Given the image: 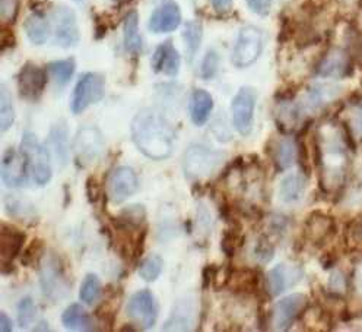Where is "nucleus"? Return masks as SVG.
Wrapping results in <instances>:
<instances>
[{"mask_svg":"<svg viewBox=\"0 0 362 332\" xmlns=\"http://www.w3.org/2000/svg\"><path fill=\"white\" fill-rule=\"evenodd\" d=\"M19 149L22 154H24V157L27 160L30 179H33V182L38 186L47 185L52 181V176H53L52 157H50L49 148L40 144L35 134L27 130L25 134L22 135Z\"/></svg>","mask_w":362,"mask_h":332,"instance_id":"obj_2","label":"nucleus"},{"mask_svg":"<svg viewBox=\"0 0 362 332\" xmlns=\"http://www.w3.org/2000/svg\"><path fill=\"white\" fill-rule=\"evenodd\" d=\"M160 307L151 290H141L134 293L126 306V315L139 329H151L158 319Z\"/></svg>","mask_w":362,"mask_h":332,"instance_id":"obj_8","label":"nucleus"},{"mask_svg":"<svg viewBox=\"0 0 362 332\" xmlns=\"http://www.w3.org/2000/svg\"><path fill=\"white\" fill-rule=\"evenodd\" d=\"M212 6L218 13H225L231 9L233 0H212Z\"/></svg>","mask_w":362,"mask_h":332,"instance_id":"obj_52","label":"nucleus"},{"mask_svg":"<svg viewBox=\"0 0 362 332\" xmlns=\"http://www.w3.org/2000/svg\"><path fill=\"white\" fill-rule=\"evenodd\" d=\"M15 122V108L11 91L6 88L5 84L0 86V129L6 132Z\"/></svg>","mask_w":362,"mask_h":332,"instance_id":"obj_35","label":"nucleus"},{"mask_svg":"<svg viewBox=\"0 0 362 332\" xmlns=\"http://www.w3.org/2000/svg\"><path fill=\"white\" fill-rule=\"evenodd\" d=\"M116 2H122V4H124V2H129V0H116Z\"/></svg>","mask_w":362,"mask_h":332,"instance_id":"obj_58","label":"nucleus"},{"mask_svg":"<svg viewBox=\"0 0 362 332\" xmlns=\"http://www.w3.org/2000/svg\"><path fill=\"white\" fill-rule=\"evenodd\" d=\"M25 240V231L4 223L2 229H0V253H2V261L13 262L16 258H19Z\"/></svg>","mask_w":362,"mask_h":332,"instance_id":"obj_20","label":"nucleus"},{"mask_svg":"<svg viewBox=\"0 0 362 332\" xmlns=\"http://www.w3.org/2000/svg\"><path fill=\"white\" fill-rule=\"evenodd\" d=\"M225 160V154L214 151L205 145H190L183 159V170L189 181L197 182L214 174L218 166Z\"/></svg>","mask_w":362,"mask_h":332,"instance_id":"obj_4","label":"nucleus"},{"mask_svg":"<svg viewBox=\"0 0 362 332\" xmlns=\"http://www.w3.org/2000/svg\"><path fill=\"white\" fill-rule=\"evenodd\" d=\"M146 208L142 204L129 205L119 212L117 217L111 218V226L115 230H141L146 224Z\"/></svg>","mask_w":362,"mask_h":332,"instance_id":"obj_21","label":"nucleus"},{"mask_svg":"<svg viewBox=\"0 0 362 332\" xmlns=\"http://www.w3.org/2000/svg\"><path fill=\"white\" fill-rule=\"evenodd\" d=\"M30 177L24 154L15 148H8L2 159V182L9 188H19L27 183Z\"/></svg>","mask_w":362,"mask_h":332,"instance_id":"obj_14","label":"nucleus"},{"mask_svg":"<svg viewBox=\"0 0 362 332\" xmlns=\"http://www.w3.org/2000/svg\"><path fill=\"white\" fill-rule=\"evenodd\" d=\"M301 275L303 273L300 268H288L286 265L279 263L266 274L264 292L270 297L281 296L286 290V287L298 282Z\"/></svg>","mask_w":362,"mask_h":332,"instance_id":"obj_18","label":"nucleus"},{"mask_svg":"<svg viewBox=\"0 0 362 332\" xmlns=\"http://www.w3.org/2000/svg\"><path fill=\"white\" fill-rule=\"evenodd\" d=\"M13 329L12 319L2 311L0 312V331L2 332H11Z\"/></svg>","mask_w":362,"mask_h":332,"instance_id":"obj_53","label":"nucleus"},{"mask_svg":"<svg viewBox=\"0 0 362 332\" xmlns=\"http://www.w3.org/2000/svg\"><path fill=\"white\" fill-rule=\"evenodd\" d=\"M330 292L334 294V296H337V294H341L345 289H346V278H345V275L342 274V273H334V274H332V277H330Z\"/></svg>","mask_w":362,"mask_h":332,"instance_id":"obj_46","label":"nucleus"},{"mask_svg":"<svg viewBox=\"0 0 362 332\" xmlns=\"http://www.w3.org/2000/svg\"><path fill=\"white\" fill-rule=\"evenodd\" d=\"M257 93L252 86H243L233 100V123L243 137H248L253 130Z\"/></svg>","mask_w":362,"mask_h":332,"instance_id":"obj_9","label":"nucleus"},{"mask_svg":"<svg viewBox=\"0 0 362 332\" xmlns=\"http://www.w3.org/2000/svg\"><path fill=\"white\" fill-rule=\"evenodd\" d=\"M214 110V98L212 96L202 90V88H196V90H193L192 93V97H190V119H192V123L197 127L203 126L211 113Z\"/></svg>","mask_w":362,"mask_h":332,"instance_id":"obj_23","label":"nucleus"},{"mask_svg":"<svg viewBox=\"0 0 362 332\" xmlns=\"http://www.w3.org/2000/svg\"><path fill=\"white\" fill-rule=\"evenodd\" d=\"M15 271H16V267L13 265V262L2 261V275H11Z\"/></svg>","mask_w":362,"mask_h":332,"instance_id":"obj_54","label":"nucleus"},{"mask_svg":"<svg viewBox=\"0 0 362 332\" xmlns=\"http://www.w3.org/2000/svg\"><path fill=\"white\" fill-rule=\"evenodd\" d=\"M74 149L76 154V164H79V167L89 166L100 159L104 151L103 134L93 126L82 127L75 138Z\"/></svg>","mask_w":362,"mask_h":332,"instance_id":"obj_10","label":"nucleus"},{"mask_svg":"<svg viewBox=\"0 0 362 332\" xmlns=\"http://www.w3.org/2000/svg\"><path fill=\"white\" fill-rule=\"evenodd\" d=\"M52 19L54 27V42L57 46L63 49L76 46L81 35L75 12L67 6H59L53 11Z\"/></svg>","mask_w":362,"mask_h":332,"instance_id":"obj_11","label":"nucleus"},{"mask_svg":"<svg viewBox=\"0 0 362 332\" xmlns=\"http://www.w3.org/2000/svg\"><path fill=\"white\" fill-rule=\"evenodd\" d=\"M348 52L352 59H355L359 64H362V31L358 28H349L346 34Z\"/></svg>","mask_w":362,"mask_h":332,"instance_id":"obj_40","label":"nucleus"},{"mask_svg":"<svg viewBox=\"0 0 362 332\" xmlns=\"http://www.w3.org/2000/svg\"><path fill=\"white\" fill-rule=\"evenodd\" d=\"M307 179L308 177L304 174L292 173L285 176L281 185H279V198L285 204L297 202L303 198L305 188H307Z\"/></svg>","mask_w":362,"mask_h":332,"instance_id":"obj_26","label":"nucleus"},{"mask_svg":"<svg viewBox=\"0 0 362 332\" xmlns=\"http://www.w3.org/2000/svg\"><path fill=\"white\" fill-rule=\"evenodd\" d=\"M103 190H101V185L98 182V179L95 176H89L86 179V198L88 202L95 205L100 199L103 198Z\"/></svg>","mask_w":362,"mask_h":332,"instance_id":"obj_44","label":"nucleus"},{"mask_svg":"<svg viewBox=\"0 0 362 332\" xmlns=\"http://www.w3.org/2000/svg\"><path fill=\"white\" fill-rule=\"evenodd\" d=\"M120 300H122L120 289L115 290V287L110 284L108 290L105 292V300L95 311V318L100 321V324L105 325V329H108V331L115 328L116 312L119 309Z\"/></svg>","mask_w":362,"mask_h":332,"instance_id":"obj_27","label":"nucleus"},{"mask_svg":"<svg viewBox=\"0 0 362 332\" xmlns=\"http://www.w3.org/2000/svg\"><path fill=\"white\" fill-rule=\"evenodd\" d=\"M288 226V218L285 215H274L270 219V230L276 233V234H282L286 230Z\"/></svg>","mask_w":362,"mask_h":332,"instance_id":"obj_49","label":"nucleus"},{"mask_svg":"<svg viewBox=\"0 0 362 332\" xmlns=\"http://www.w3.org/2000/svg\"><path fill=\"white\" fill-rule=\"evenodd\" d=\"M105 94V78L101 74L97 72H88L83 74L72 94L71 101V110L74 115H81L85 110L100 103L104 98Z\"/></svg>","mask_w":362,"mask_h":332,"instance_id":"obj_5","label":"nucleus"},{"mask_svg":"<svg viewBox=\"0 0 362 332\" xmlns=\"http://www.w3.org/2000/svg\"><path fill=\"white\" fill-rule=\"evenodd\" d=\"M45 256V241L42 239H34L30 246L21 253L19 262L25 268H38Z\"/></svg>","mask_w":362,"mask_h":332,"instance_id":"obj_33","label":"nucleus"},{"mask_svg":"<svg viewBox=\"0 0 362 332\" xmlns=\"http://www.w3.org/2000/svg\"><path fill=\"white\" fill-rule=\"evenodd\" d=\"M40 284L44 296L59 302L71 292V282L66 275L64 263L57 253L45 255L40 265Z\"/></svg>","mask_w":362,"mask_h":332,"instance_id":"obj_3","label":"nucleus"},{"mask_svg":"<svg viewBox=\"0 0 362 332\" xmlns=\"http://www.w3.org/2000/svg\"><path fill=\"white\" fill-rule=\"evenodd\" d=\"M101 294H103V285H101L98 275L88 274L83 278V281L81 284V289H79L81 302H83L85 304L93 306L98 302Z\"/></svg>","mask_w":362,"mask_h":332,"instance_id":"obj_32","label":"nucleus"},{"mask_svg":"<svg viewBox=\"0 0 362 332\" xmlns=\"http://www.w3.org/2000/svg\"><path fill=\"white\" fill-rule=\"evenodd\" d=\"M24 28L30 41L35 46H42V44L47 42L50 35V24L44 13L34 12L30 15L24 22Z\"/></svg>","mask_w":362,"mask_h":332,"instance_id":"obj_30","label":"nucleus"},{"mask_svg":"<svg viewBox=\"0 0 362 332\" xmlns=\"http://www.w3.org/2000/svg\"><path fill=\"white\" fill-rule=\"evenodd\" d=\"M349 233L355 240L362 241V215L358 217L349 227Z\"/></svg>","mask_w":362,"mask_h":332,"instance_id":"obj_51","label":"nucleus"},{"mask_svg":"<svg viewBox=\"0 0 362 332\" xmlns=\"http://www.w3.org/2000/svg\"><path fill=\"white\" fill-rule=\"evenodd\" d=\"M196 221H197L199 227H200L203 231L209 233L211 226H212L211 214H209V211L206 210V207L203 205V204H200V205H199V210H197V219H196Z\"/></svg>","mask_w":362,"mask_h":332,"instance_id":"obj_47","label":"nucleus"},{"mask_svg":"<svg viewBox=\"0 0 362 332\" xmlns=\"http://www.w3.org/2000/svg\"><path fill=\"white\" fill-rule=\"evenodd\" d=\"M16 46V38L15 34L11 28H6L5 25L2 27V52H5L6 49H13Z\"/></svg>","mask_w":362,"mask_h":332,"instance_id":"obj_50","label":"nucleus"},{"mask_svg":"<svg viewBox=\"0 0 362 332\" xmlns=\"http://www.w3.org/2000/svg\"><path fill=\"white\" fill-rule=\"evenodd\" d=\"M202 38H203V28L200 22L199 21L186 22L185 30H183V40L186 42L189 60H192L197 53L202 44Z\"/></svg>","mask_w":362,"mask_h":332,"instance_id":"obj_34","label":"nucleus"},{"mask_svg":"<svg viewBox=\"0 0 362 332\" xmlns=\"http://www.w3.org/2000/svg\"><path fill=\"white\" fill-rule=\"evenodd\" d=\"M47 85V72L40 66L28 62L22 66L18 74L19 96L27 101H38Z\"/></svg>","mask_w":362,"mask_h":332,"instance_id":"obj_12","label":"nucleus"},{"mask_svg":"<svg viewBox=\"0 0 362 332\" xmlns=\"http://www.w3.org/2000/svg\"><path fill=\"white\" fill-rule=\"evenodd\" d=\"M181 57L171 40L164 41L156 47L152 56V69L155 74H164L167 76H177L180 72Z\"/></svg>","mask_w":362,"mask_h":332,"instance_id":"obj_19","label":"nucleus"},{"mask_svg":"<svg viewBox=\"0 0 362 332\" xmlns=\"http://www.w3.org/2000/svg\"><path fill=\"white\" fill-rule=\"evenodd\" d=\"M181 24V12L174 0H163L151 18H149V31L153 34H167L175 31Z\"/></svg>","mask_w":362,"mask_h":332,"instance_id":"obj_16","label":"nucleus"},{"mask_svg":"<svg viewBox=\"0 0 362 332\" xmlns=\"http://www.w3.org/2000/svg\"><path fill=\"white\" fill-rule=\"evenodd\" d=\"M270 4H272V0H247L248 8L260 16H264L269 13Z\"/></svg>","mask_w":362,"mask_h":332,"instance_id":"obj_48","label":"nucleus"},{"mask_svg":"<svg viewBox=\"0 0 362 332\" xmlns=\"http://www.w3.org/2000/svg\"><path fill=\"white\" fill-rule=\"evenodd\" d=\"M37 316V307L31 297H24L18 304V322L19 326L27 328L30 326Z\"/></svg>","mask_w":362,"mask_h":332,"instance_id":"obj_39","label":"nucleus"},{"mask_svg":"<svg viewBox=\"0 0 362 332\" xmlns=\"http://www.w3.org/2000/svg\"><path fill=\"white\" fill-rule=\"evenodd\" d=\"M123 34H124V49L127 53L138 56L142 52L144 41L139 33V15L136 11L127 12L123 22Z\"/></svg>","mask_w":362,"mask_h":332,"instance_id":"obj_24","label":"nucleus"},{"mask_svg":"<svg viewBox=\"0 0 362 332\" xmlns=\"http://www.w3.org/2000/svg\"><path fill=\"white\" fill-rule=\"evenodd\" d=\"M352 72V57L349 52L332 49L317 64L315 74L322 78H345Z\"/></svg>","mask_w":362,"mask_h":332,"instance_id":"obj_17","label":"nucleus"},{"mask_svg":"<svg viewBox=\"0 0 362 332\" xmlns=\"http://www.w3.org/2000/svg\"><path fill=\"white\" fill-rule=\"evenodd\" d=\"M49 72L52 74V76L54 78V81L63 86L66 85L67 82H69L75 74V69H76V63L74 59H64V60H56V62H52L49 66H47Z\"/></svg>","mask_w":362,"mask_h":332,"instance_id":"obj_36","label":"nucleus"},{"mask_svg":"<svg viewBox=\"0 0 362 332\" xmlns=\"http://www.w3.org/2000/svg\"><path fill=\"white\" fill-rule=\"evenodd\" d=\"M244 246V234L243 230L230 227L225 230L221 239V251L226 258H234L237 251Z\"/></svg>","mask_w":362,"mask_h":332,"instance_id":"obj_37","label":"nucleus"},{"mask_svg":"<svg viewBox=\"0 0 362 332\" xmlns=\"http://www.w3.org/2000/svg\"><path fill=\"white\" fill-rule=\"evenodd\" d=\"M132 138L145 157L160 161L173 152L174 130L167 119L153 108H144L133 118Z\"/></svg>","mask_w":362,"mask_h":332,"instance_id":"obj_1","label":"nucleus"},{"mask_svg":"<svg viewBox=\"0 0 362 332\" xmlns=\"http://www.w3.org/2000/svg\"><path fill=\"white\" fill-rule=\"evenodd\" d=\"M219 68V55L215 50H209L206 56L203 57L200 66V75L203 79H212L215 78Z\"/></svg>","mask_w":362,"mask_h":332,"instance_id":"obj_41","label":"nucleus"},{"mask_svg":"<svg viewBox=\"0 0 362 332\" xmlns=\"http://www.w3.org/2000/svg\"><path fill=\"white\" fill-rule=\"evenodd\" d=\"M67 135H69V130H67L66 125L59 123L52 127L47 139V145L53 151V156L57 159L60 167H64L69 163V144H67Z\"/></svg>","mask_w":362,"mask_h":332,"instance_id":"obj_28","label":"nucleus"},{"mask_svg":"<svg viewBox=\"0 0 362 332\" xmlns=\"http://www.w3.org/2000/svg\"><path fill=\"white\" fill-rule=\"evenodd\" d=\"M263 52V33L255 25H247L240 30L234 52L233 63L235 68L244 69L252 66Z\"/></svg>","mask_w":362,"mask_h":332,"instance_id":"obj_6","label":"nucleus"},{"mask_svg":"<svg viewBox=\"0 0 362 332\" xmlns=\"http://www.w3.org/2000/svg\"><path fill=\"white\" fill-rule=\"evenodd\" d=\"M19 12V0H0V18L4 24L15 22Z\"/></svg>","mask_w":362,"mask_h":332,"instance_id":"obj_43","label":"nucleus"},{"mask_svg":"<svg viewBox=\"0 0 362 332\" xmlns=\"http://www.w3.org/2000/svg\"><path fill=\"white\" fill-rule=\"evenodd\" d=\"M164 270V259L160 255H149L139 263V275L146 282H153Z\"/></svg>","mask_w":362,"mask_h":332,"instance_id":"obj_38","label":"nucleus"},{"mask_svg":"<svg viewBox=\"0 0 362 332\" xmlns=\"http://www.w3.org/2000/svg\"><path fill=\"white\" fill-rule=\"evenodd\" d=\"M194 307L187 299L180 300L170 315V319L164 324V331H189L192 329Z\"/></svg>","mask_w":362,"mask_h":332,"instance_id":"obj_29","label":"nucleus"},{"mask_svg":"<svg viewBox=\"0 0 362 332\" xmlns=\"http://www.w3.org/2000/svg\"><path fill=\"white\" fill-rule=\"evenodd\" d=\"M218 265H205V268L202 270V289L208 290L214 284L215 275L218 273Z\"/></svg>","mask_w":362,"mask_h":332,"instance_id":"obj_45","label":"nucleus"},{"mask_svg":"<svg viewBox=\"0 0 362 332\" xmlns=\"http://www.w3.org/2000/svg\"><path fill=\"white\" fill-rule=\"evenodd\" d=\"M275 167L278 171H285L293 166L297 161V141L291 138L281 139L272 152Z\"/></svg>","mask_w":362,"mask_h":332,"instance_id":"obj_31","label":"nucleus"},{"mask_svg":"<svg viewBox=\"0 0 362 332\" xmlns=\"http://www.w3.org/2000/svg\"><path fill=\"white\" fill-rule=\"evenodd\" d=\"M5 211L9 217L19 219L28 226H35L38 223V212L25 198L8 195L5 198Z\"/></svg>","mask_w":362,"mask_h":332,"instance_id":"obj_22","label":"nucleus"},{"mask_svg":"<svg viewBox=\"0 0 362 332\" xmlns=\"http://www.w3.org/2000/svg\"><path fill=\"white\" fill-rule=\"evenodd\" d=\"M62 324L64 328L72 331H97L93 316H89V314L78 303L66 307L62 315Z\"/></svg>","mask_w":362,"mask_h":332,"instance_id":"obj_25","label":"nucleus"},{"mask_svg":"<svg viewBox=\"0 0 362 332\" xmlns=\"http://www.w3.org/2000/svg\"><path fill=\"white\" fill-rule=\"evenodd\" d=\"M274 253H275V248L272 243L269 241V239L266 236H262L255 245V249H253V255L255 258L260 262V263H267L272 261V258H274Z\"/></svg>","mask_w":362,"mask_h":332,"instance_id":"obj_42","label":"nucleus"},{"mask_svg":"<svg viewBox=\"0 0 362 332\" xmlns=\"http://www.w3.org/2000/svg\"><path fill=\"white\" fill-rule=\"evenodd\" d=\"M41 325H42V326H37V328H34V331H41V329H42V331H50V328L47 326V322H45V321H42V322H41Z\"/></svg>","mask_w":362,"mask_h":332,"instance_id":"obj_57","label":"nucleus"},{"mask_svg":"<svg viewBox=\"0 0 362 332\" xmlns=\"http://www.w3.org/2000/svg\"><path fill=\"white\" fill-rule=\"evenodd\" d=\"M356 127L359 130V134H362V113H359L356 118Z\"/></svg>","mask_w":362,"mask_h":332,"instance_id":"obj_56","label":"nucleus"},{"mask_svg":"<svg viewBox=\"0 0 362 332\" xmlns=\"http://www.w3.org/2000/svg\"><path fill=\"white\" fill-rule=\"evenodd\" d=\"M336 234V224L334 219L329 215L314 211L311 212L304 226V237L311 243V245L322 248L327 240H330Z\"/></svg>","mask_w":362,"mask_h":332,"instance_id":"obj_15","label":"nucleus"},{"mask_svg":"<svg viewBox=\"0 0 362 332\" xmlns=\"http://www.w3.org/2000/svg\"><path fill=\"white\" fill-rule=\"evenodd\" d=\"M138 190V176L134 170L122 166L112 170L107 181V193L112 204H122Z\"/></svg>","mask_w":362,"mask_h":332,"instance_id":"obj_13","label":"nucleus"},{"mask_svg":"<svg viewBox=\"0 0 362 332\" xmlns=\"http://www.w3.org/2000/svg\"><path fill=\"white\" fill-rule=\"evenodd\" d=\"M310 306V300L303 293L289 294L274 306L272 312V325L276 331H288L296 324L305 312Z\"/></svg>","mask_w":362,"mask_h":332,"instance_id":"obj_7","label":"nucleus"},{"mask_svg":"<svg viewBox=\"0 0 362 332\" xmlns=\"http://www.w3.org/2000/svg\"><path fill=\"white\" fill-rule=\"evenodd\" d=\"M356 282L359 285V289H362V262L358 265V268H356Z\"/></svg>","mask_w":362,"mask_h":332,"instance_id":"obj_55","label":"nucleus"}]
</instances>
